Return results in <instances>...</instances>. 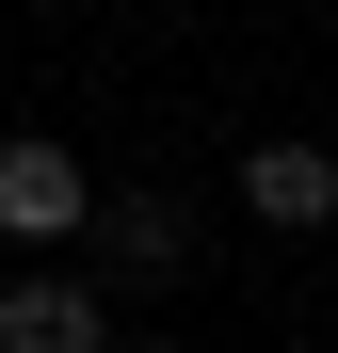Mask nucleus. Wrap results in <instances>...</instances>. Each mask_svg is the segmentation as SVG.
Masks as SVG:
<instances>
[{
  "label": "nucleus",
  "instance_id": "1",
  "mask_svg": "<svg viewBox=\"0 0 338 353\" xmlns=\"http://www.w3.org/2000/svg\"><path fill=\"white\" fill-rule=\"evenodd\" d=\"M97 225V176L65 129H0V241H81Z\"/></svg>",
  "mask_w": 338,
  "mask_h": 353
},
{
  "label": "nucleus",
  "instance_id": "2",
  "mask_svg": "<svg viewBox=\"0 0 338 353\" xmlns=\"http://www.w3.org/2000/svg\"><path fill=\"white\" fill-rule=\"evenodd\" d=\"M242 209L306 241V225H338V161H322L306 129H258V145H242Z\"/></svg>",
  "mask_w": 338,
  "mask_h": 353
},
{
  "label": "nucleus",
  "instance_id": "3",
  "mask_svg": "<svg viewBox=\"0 0 338 353\" xmlns=\"http://www.w3.org/2000/svg\"><path fill=\"white\" fill-rule=\"evenodd\" d=\"M113 337V305L81 273H0V353H97Z\"/></svg>",
  "mask_w": 338,
  "mask_h": 353
},
{
  "label": "nucleus",
  "instance_id": "4",
  "mask_svg": "<svg viewBox=\"0 0 338 353\" xmlns=\"http://www.w3.org/2000/svg\"><path fill=\"white\" fill-rule=\"evenodd\" d=\"M113 257H129V273H178V209L129 193V209H113Z\"/></svg>",
  "mask_w": 338,
  "mask_h": 353
}]
</instances>
